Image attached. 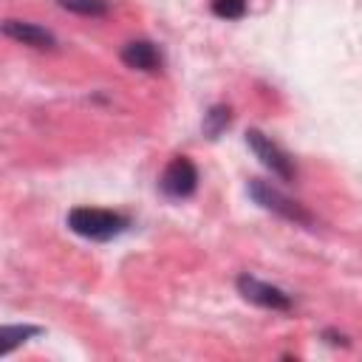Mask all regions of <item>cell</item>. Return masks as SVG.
I'll use <instances>...</instances> for the list:
<instances>
[{"label": "cell", "instance_id": "10", "mask_svg": "<svg viewBox=\"0 0 362 362\" xmlns=\"http://www.w3.org/2000/svg\"><path fill=\"white\" fill-rule=\"evenodd\" d=\"M57 3L74 14H82V17H102L110 8L107 0H57Z\"/></svg>", "mask_w": 362, "mask_h": 362}, {"label": "cell", "instance_id": "2", "mask_svg": "<svg viewBox=\"0 0 362 362\" xmlns=\"http://www.w3.org/2000/svg\"><path fill=\"white\" fill-rule=\"evenodd\" d=\"M246 189H249V195H252L263 209H269V212H274V215H280V218H286V221H291V223L314 226L311 212H308L303 204H297L294 198L283 195L277 187H272V184H266V181H260V178H252Z\"/></svg>", "mask_w": 362, "mask_h": 362}, {"label": "cell", "instance_id": "3", "mask_svg": "<svg viewBox=\"0 0 362 362\" xmlns=\"http://www.w3.org/2000/svg\"><path fill=\"white\" fill-rule=\"evenodd\" d=\"M246 144H249V150L260 158V164H263L266 170H272V175H277V178H283V181H294L297 170H294L291 156H288L280 144H274L266 133H260V130H246Z\"/></svg>", "mask_w": 362, "mask_h": 362}, {"label": "cell", "instance_id": "9", "mask_svg": "<svg viewBox=\"0 0 362 362\" xmlns=\"http://www.w3.org/2000/svg\"><path fill=\"white\" fill-rule=\"evenodd\" d=\"M232 122V110L226 105H212L206 113H204V133L209 139H218Z\"/></svg>", "mask_w": 362, "mask_h": 362}, {"label": "cell", "instance_id": "11", "mask_svg": "<svg viewBox=\"0 0 362 362\" xmlns=\"http://www.w3.org/2000/svg\"><path fill=\"white\" fill-rule=\"evenodd\" d=\"M212 14L221 20H240L246 14V0H212Z\"/></svg>", "mask_w": 362, "mask_h": 362}, {"label": "cell", "instance_id": "7", "mask_svg": "<svg viewBox=\"0 0 362 362\" xmlns=\"http://www.w3.org/2000/svg\"><path fill=\"white\" fill-rule=\"evenodd\" d=\"M122 62L127 68H136V71H158L161 68V54L158 48L150 42V40H133L122 48Z\"/></svg>", "mask_w": 362, "mask_h": 362}, {"label": "cell", "instance_id": "6", "mask_svg": "<svg viewBox=\"0 0 362 362\" xmlns=\"http://www.w3.org/2000/svg\"><path fill=\"white\" fill-rule=\"evenodd\" d=\"M3 34L17 40V42H23V45H31V48H57V37L48 28L25 23V20H6L3 23Z\"/></svg>", "mask_w": 362, "mask_h": 362}, {"label": "cell", "instance_id": "12", "mask_svg": "<svg viewBox=\"0 0 362 362\" xmlns=\"http://www.w3.org/2000/svg\"><path fill=\"white\" fill-rule=\"evenodd\" d=\"M325 339H331V342H334V345H339V342H342V345H348V342H345V337H342V334H339V337H337V334H334V331H325Z\"/></svg>", "mask_w": 362, "mask_h": 362}, {"label": "cell", "instance_id": "1", "mask_svg": "<svg viewBox=\"0 0 362 362\" xmlns=\"http://www.w3.org/2000/svg\"><path fill=\"white\" fill-rule=\"evenodd\" d=\"M71 232L90 238V240H110L127 229V218L113 209H96V206H76L68 212Z\"/></svg>", "mask_w": 362, "mask_h": 362}, {"label": "cell", "instance_id": "8", "mask_svg": "<svg viewBox=\"0 0 362 362\" xmlns=\"http://www.w3.org/2000/svg\"><path fill=\"white\" fill-rule=\"evenodd\" d=\"M42 328H37V325H6L3 328V345H0V356H8L20 342H25V339H31V337H37Z\"/></svg>", "mask_w": 362, "mask_h": 362}, {"label": "cell", "instance_id": "4", "mask_svg": "<svg viewBox=\"0 0 362 362\" xmlns=\"http://www.w3.org/2000/svg\"><path fill=\"white\" fill-rule=\"evenodd\" d=\"M198 187V170L187 156H175L161 173V189L170 198H189Z\"/></svg>", "mask_w": 362, "mask_h": 362}, {"label": "cell", "instance_id": "5", "mask_svg": "<svg viewBox=\"0 0 362 362\" xmlns=\"http://www.w3.org/2000/svg\"><path fill=\"white\" fill-rule=\"evenodd\" d=\"M238 291H240L243 300H249V303H255L260 308H272V311L291 308V297L283 288H277L272 283H263V280H257L252 274H240L238 277Z\"/></svg>", "mask_w": 362, "mask_h": 362}]
</instances>
